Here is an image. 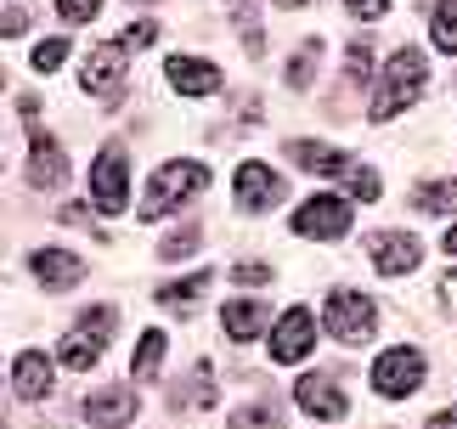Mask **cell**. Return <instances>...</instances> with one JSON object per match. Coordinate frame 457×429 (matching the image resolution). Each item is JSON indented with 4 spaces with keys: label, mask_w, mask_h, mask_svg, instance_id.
<instances>
[{
    "label": "cell",
    "mask_w": 457,
    "mask_h": 429,
    "mask_svg": "<svg viewBox=\"0 0 457 429\" xmlns=\"http://www.w3.org/2000/svg\"><path fill=\"white\" fill-rule=\"evenodd\" d=\"M209 187V170L204 164H192V158H175V164H164L147 181V198H142V214L147 221H158V214H170V209H181L187 198H198V192Z\"/></svg>",
    "instance_id": "1"
},
{
    "label": "cell",
    "mask_w": 457,
    "mask_h": 429,
    "mask_svg": "<svg viewBox=\"0 0 457 429\" xmlns=\"http://www.w3.org/2000/svg\"><path fill=\"white\" fill-rule=\"evenodd\" d=\"M424 91V57L412 46H401L390 63H384V80H378V97H373V119H395L407 102H418Z\"/></svg>",
    "instance_id": "2"
},
{
    "label": "cell",
    "mask_w": 457,
    "mask_h": 429,
    "mask_svg": "<svg viewBox=\"0 0 457 429\" xmlns=\"http://www.w3.org/2000/svg\"><path fill=\"white\" fill-rule=\"evenodd\" d=\"M91 204L102 214H119L130 204V175H125V147H102L91 164Z\"/></svg>",
    "instance_id": "3"
},
{
    "label": "cell",
    "mask_w": 457,
    "mask_h": 429,
    "mask_svg": "<svg viewBox=\"0 0 457 429\" xmlns=\"http://www.w3.org/2000/svg\"><path fill=\"white\" fill-rule=\"evenodd\" d=\"M367 379H373V390L378 396H390V401H401V396H412L418 384H424V356L418 350H384L378 362H373V373H367Z\"/></svg>",
    "instance_id": "4"
},
{
    "label": "cell",
    "mask_w": 457,
    "mask_h": 429,
    "mask_svg": "<svg viewBox=\"0 0 457 429\" xmlns=\"http://www.w3.org/2000/svg\"><path fill=\"white\" fill-rule=\"evenodd\" d=\"M328 328L345 339V345H356V339H367L378 328V311H373V299L356 294V289H333L328 294Z\"/></svg>",
    "instance_id": "5"
},
{
    "label": "cell",
    "mask_w": 457,
    "mask_h": 429,
    "mask_svg": "<svg viewBox=\"0 0 457 429\" xmlns=\"http://www.w3.org/2000/svg\"><path fill=\"white\" fill-rule=\"evenodd\" d=\"M311 345H316V322H311V311H305V306L283 311V322L271 328V356H277V362H305Z\"/></svg>",
    "instance_id": "6"
},
{
    "label": "cell",
    "mask_w": 457,
    "mask_h": 429,
    "mask_svg": "<svg viewBox=\"0 0 457 429\" xmlns=\"http://www.w3.org/2000/svg\"><path fill=\"white\" fill-rule=\"evenodd\" d=\"M232 187H237V209H249V214L271 209L277 198H283V181H277V170H271V164H237Z\"/></svg>",
    "instance_id": "7"
},
{
    "label": "cell",
    "mask_w": 457,
    "mask_h": 429,
    "mask_svg": "<svg viewBox=\"0 0 457 429\" xmlns=\"http://www.w3.org/2000/svg\"><path fill=\"white\" fill-rule=\"evenodd\" d=\"M418 260H424V248L407 231H378L373 238V272L378 277H407V272H418Z\"/></svg>",
    "instance_id": "8"
},
{
    "label": "cell",
    "mask_w": 457,
    "mask_h": 429,
    "mask_svg": "<svg viewBox=\"0 0 457 429\" xmlns=\"http://www.w3.org/2000/svg\"><path fill=\"white\" fill-rule=\"evenodd\" d=\"M350 226V209L339 198H311L300 214H294V238H339V231Z\"/></svg>",
    "instance_id": "9"
},
{
    "label": "cell",
    "mask_w": 457,
    "mask_h": 429,
    "mask_svg": "<svg viewBox=\"0 0 457 429\" xmlns=\"http://www.w3.org/2000/svg\"><path fill=\"white\" fill-rule=\"evenodd\" d=\"M294 401H300L311 418H322V424L345 418V390L333 384V379H322V373H305V379L294 384Z\"/></svg>",
    "instance_id": "10"
},
{
    "label": "cell",
    "mask_w": 457,
    "mask_h": 429,
    "mask_svg": "<svg viewBox=\"0 0 457 429\" xmlns=\"http://www.w3.org/2000/svg\"><path fill=\"white\" fill-rule=\"evenodd\" d=\"M170 85L181 97H215L220 91V68L204 57H170Z\"/></svg>",
    "instance_id": "11"
},
{
    "label": "cell",
    "mask_w": 457,
    "mask_h": 429,
    "mask_svg": "<svg viewBox=\"0 0 457 429\" xmlns=\"http://www.w3.org/2000/svg\"><path fill=\"white\" fill-rule=\"evenodd\" d=\"M85 418H91L96 429H119V424L136 418V396H130V390H119V384H108V390H96V396L85 401Z\"/></svg>",
    "instance_id": "12"
},
{
    "label": "cell",
    "mask_w": 457,
    "mask_h": 429,
    "mask_svg": "<svg viewBox=\"0 0 457 429\" xmlns=\"http://www.w3.org/2000/svg\"><path fill=\"white\" fill-rule=\"evenodd\" d=\"M29 181L34 187H62L68 181V158L51 136H34L29 141Z\"/></svg>",
    "instance_id": "13"
},
{
    "label": "cell",
    "mask_w": 457,
    "mask_h": 429,
    "mask_svg": "<svg viewBox=\"0 0 457 429\" xmlns=\"http://www.w3.org/2000/svg\"><path fill=\"white\" fill-rule=\"evenodd\" d=\"M51 384H57V379H51V362H46L40 350H23V356L12 362V390H17L23 401H40V396H51Z\"/></svg>",
    "instance_id": "14"
},
{
    "label": "cell",
    "mask_w": 457,
    "mask_h": 429,
    "mask_svg": "<svg viewBox=\"0 0 457 429\" xmlns=\"http://www.w3.org/2000/svg\"><path fill=\"white\" fill-rule=\"evenodd\" d=\"M119 74H125V46H96L79 68V85L85 91H113Z\"/></svg>",
    "instance_id": "15"
},
{
    "label": "cell",
    "mask_w": 457,
    "mask_h": 429,
    "mask_svg": "<svg viewBox=\"0 0 457 429\" xmlns=\"http://www.w3.org/2000/svg\"><path fill=\"white\" fill-rule=\"evenodd\" d=\"M29 265H34V277H40L46 289H74V282L85 277V265L74 255H62V248H40Z\"/></svg>",
    "instance_id": "16"
},
{
    "label": "cell",
    "mask_w": 457,
    "mask_h": 429,
    "mask_svg": "<svg viewBox=\"0 0 457 429\" xmlns=\"http://www.w3.org/2000/svg\"><path fill=\"white\" fill-rule=\"evenodd\" d=\"M288 153H294V164H305L311 175H339L345 181V170H350V158L339 147H322V141H288Z\"/></svg>",
    "instance_id": "17"
},
{
    "label": "cell",
    "mask_w": 457,
    "mask_h": 429,
    "mask_svg": "<svg viewBox=\"0 0 457 429\" xmlns=\"http://www.w3.org/2000/svg\"><path fill=\"white\" fill-rule=\"evenodd\" d=\"M102 350H108V339H102V333H91V328H74V333H68L62 345H57V362H62V367H74V373H85V367H91Z\"/></svg>",
    "instance_id": "18"
},
{
    "label": "cell",
    "mask_w": 457,
    "mask_h": 429,
    "mask_svg": "<svg viewBox=\"0 0 457 429\" xmlns=\"http://www.w3.org/2000/svg\"><path fill=\"white\" fill-rule=\"evenodd\" d=\"M220 322H226V333L243 345V339H254L260 328H266V306H254V299H232V306L220 311Z\"/></svg>",
    "instance_id": "19"
},
{
    "label": "cell",
    "mask_w": 457,
    "mask_h": 429,
    "mask_svg": "<svg viewBox=\"0 0 457 429\" xmlns=\"http://www.w3.org/2000/svg\"><path fill=\"white\" fill-rule=\"evenodd\" d=\"M204 289H209V272L175 277V282H164V289H158V306H170V311H181V306H198V299H204Z\"/></svg>",
    "instance_id": "20"
},
{
    "label": "cell",
    "mask_w": 457,
    "mask_h": 429,
    "mask_svg": "<svg viewBox=\"0 0 457 429\" xmlns=\"http://www.w3.org/2000/svg\"><path fill=\"white\" fill-rule=\"evenodd\" d=\"M412 204L429 214H457V181H429L424 192H412Z\"/></svg>",
    "instance_id": "21"
},
{
    "label": "cell",
    "mask_w": 457,
    "mask_h": 429,
    "mask_svg": "<svg viewBox=\"0 0 457 429\" xmlns=\"http://www.w3.org/2000/svg\"><path fill=\"white\" fill-rule=\"evenodd\" d=\"M158 362H164V333H158V328H147L142 333V345H136V379H153V373H158Z\"/></svg>",
    "instance_id": "22"
},
{
    "label": "cell",
    "mask_w": 457,
    "mask_h": 429,
    "mask_svg": "<svg viewBox=\"0 0 457 429\" xmlns=\"http://www.w3.org/2000/svg\"><path fill=\"white\" fill-rule=\"evenodd\" d=\"M316 57H322V46H316V40H305V46H300V57L288 63V91H305V85H311V74H316Z\"/></svg>",
    "instance_id": "23"
},
{
    "label": "cell",
    "mask_w": 457,
    "mask_h": 429,
    "mask_svg": "<svg viewBox=\"0 0 457 429\" xmlns=\"http://www.w3.org/2000/svg\"><path fill=\"white\" fill-rule=\"evenodd\" d=\"M345 192H350V198H361V204H373V198H378V170L350 164V170H345Z\"/></svg>",
    "instance_id": "24"
},
{
    "label": "cell",
    "mask_w": 457,
    "mask_h": 429,
    "mask_svg": "<svg viewBox=\"0 0 457 429\" xmlns=\"http://www.w3.org/2000/svg\"><path fill=\"white\" fill-rule=\"evenodd\" d=\"M435 46L457 51V0H441V6H435Z\"/></svg>",
    "instance_id": "25"
},
{
    "label": "cell",
    "mask_w": 457,
    "mask_h": 429,
    "mask_svg": "<svg viewBox=\"0 0 457 429\" xmlns=\"http://www.w3.org/2000/svg\"><path fill=\"white\" fill-rule=\"evenodd\" d=\"M198 243H204V231H198V226H181V231H170V238L158 243V255H164V260H187Z\"/></svg>",
    "instance_id": "26"
},
{
    "label": "cell",
    "mask_w": 457,
    "mask_h": 429,
    "mask_svg": "<svg viewBox=\"0 0 457 429\" xmlns=\"http://www.w3.org/2000/svg\"><path fill=\"white\" fill-rule=\"evenodd\" d=\"M68 57V40H40V51H34V74H51V68H62Z\"/></svg>",
    "instance_id": "27"
},
{
    "label": "cell",
    "mask_w": 457,
    "mask_h": 429,
    "mask_svg": "<svg viewBox=\"0 0 457 429\" xmlns=\"http://www.w3.org/2000/svg\"><path fill=\"white\" fill-rule=\"evenodd\" d=\"M277 424H283V418H277L271 407H243V413L232 418V429H277Z\"/></svg>",
    "instance_id": "28"
},
{
    "label": "cell",
    "mask_w": 457,
    "mask_h": 429,
    "mask_svg": "<svg viewBox=\"0 0 457 429\" xmlns=\"http://www.w3.org/2000/svg\"><path fill=\"white\" fill-rule=\"evenodd\" d=\"M57 12L68 17V23H91V17L102 12V0H57Z\"/></svg>",
    "instance_id": "29"
},
{
    "label": "cell",
    "mask_w": 457,
    "mask_h": 429,
    "mask_svg": "<svg viewBox=\"0 0 457 429\" xmlns=\"http://www.w3.org/2000/svg\"><path fill=\"white\" fill-rule=\"evenodd\" d=\"M367 74H373V46L356 40L350 46V80H367Z\"/></svg>",
    "instance_id": "30"
},
{
    "label": "cell",
    "mask_w": 457,
    "mask_h": 429,
    "mask_svg": "<svg viewBox=\"0 0 457 429\" xmlns=\"http://www.w3.org/2000/svg\"><path fill=\"white\" fill-rule=\"evenodd\" d=\"M153 40H158V23H130L119 46H125V51H142V46H153Z\"/></svg>",
    "instance_id": "31"
},
{
    "label": "cell",
    "mask_w": 457,
    "mask_h": 429,
    "mask_svg": "<svg viewBox=\"0 0 457 429\" xmlns=\"http://www.w3.org/2000/svg\"><path fill=\"white\" fill-rule=\"evenodd\" d=\"M350 17H361V23H378L384 12H390V0H345Z\"/></svg>",
    "instance_id": "32"
},
{
    "label": "cell",
    "mask_w": 457,
    "mask_h": 429,
    "mask_svg": "<svg viewBox=\"0 0 457 429\" xmlns=\"http://www.w3.org/2000/svg\"><path fill=\"white\" fill-rule=\"evenodd\" d=\"M23 29H29V12H23V6H6V17H0V34L12 40V34H23Z\"/></svg>",
    "instance_id": "33"
},
{
    "label": "cell",
    "mask_w": 457,
    "mask_h": 429,
    "mask_svg": "<svg viewBox=\"0 0 457 429\" xmlns=\"http://www.w3.org/2000/svg\"><path fill=\"white\" fill-rule=\"evenodd\" d=\"M237 282H249V289H260V282H271V272H266V265H237Z\"/></svg>",
    "instance_id": "34"
},
{
    "label": "cell",
    "mask_w": 457,
    "mask_h": 429,
    "mask_svg": "<svg viewBox=\"0 0 457 429\" xmlns=\"http://www.w3.org/2000/svg\"><path fill=\"white\" fill-rule=\"evenodd\" d=\"M441 299H446V311L457 316V272H452V277H441Z\"/></svg>",
    "instance_id": "35"
},
{
    "label": "cell",
    "mask_w": 457,
    "mask_h": 429,
    "mask_svg": "<svg viewBox=\"0 0 457 429\" xmlns=\"http://www.w3.org/2000/svg\"><path fill=\"white\" fill-rule=\"evenodd\" d=\"M429 429H457V413H435V418H429Z\"/></svg>",
    "instance_id": "36"
},
{
    "label": "cell",
    "mask_w": 457,
    "mask_h": 429,
    "mask_svg": "<svg viewBox=\"0 0 457 429\" xmlns=\"http://www.w3.org/2000/svg\"><path fill=\"white\" fill-rule=\"evenodd\" d=\"M441 243H446V255H457V226L446 231V238H441Z\"/></svg>",
    "instance_id": "37"
},
{
    "label": "cell",
    "mask_w": 457,
    "mask_h": 429,
    "mask_svg": "<svg viewBox=\"0 0 457 429\" xmlns=\"http://www.w3.org/2000/svg\"><path fill=\"white\" fill-rule=\"evenodd\" d=\"M283 6H305V0H283Z\"/></svg>",
    "instance_id": "38"
}]
</instances>
